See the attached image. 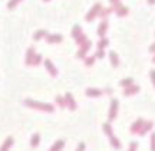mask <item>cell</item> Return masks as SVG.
Instances as JSON below:
<instances>
[{
	"mask_svg": "<svg viewBox=\"0 0 155 151\" xmlns=\"http://www.w3.org/2000/svg\"><path fill=\"white\" fill-rule=\"evenodd\" d=\"M115 114H116V101L112 102V107H111V115H109V117L114 118L115 117Z\"/></svg>",
	"mask_w": 155,
	"mask_h": 151,
	"instance_id": "cell-1",
	"label": "cell"
},
{
	"mask_svg": "<svg viewBox=\"0 0 155 151\" xmlns=\"http://www.w3.org/2000/svg\"><path fill=\"white\" fill-rule=\"evenodd\" d=\"M12 141H13L12 138L6 140V143H4V147H3V150H1V151H6V148H7V147H10V145H12Z\"/></svg>",
	"mask_w": 155,
	"mask_h": 151,
	"instance_id": "cell-3",
	"label": "cell"
},
{
	"mask_svg": "<svg viewBox=\"0 0 155 151\" xmlns=\"http://www.w3.org/2000/svg\"><path fill=\"white\" fill-rule=\"evenodd\" d=\"M37 141H39V137H37V135H34L33 140H32V145H37Z\"/></svg>",
	"mask_w": 155,
	"mask_h": 151,
	"instance_id": "cell-4",
	"label": "cell"
},
{
	"mask_svg": "<svg viewBox=\"0 0 155 151\" xmlns=\"http://www.w3.org/2000/svg\"><path fill=\"white\" fill-rule=\"evenodd\" d=\"M62 147H63V143H62V141H58V143H56V145H53V147H52L50 151H59Z\"/></svg>",
	"mask_w": 155,
	"mask_h": 151,
	"instance_id": "cell-2",
	"label": "cell"
},
{
	"mask_svg": "<svg viewBox=\"0 0 155 151\" xmlns=\"http://www.w3.org/2000/svg\"><path fill=\"white\" fill-rule=\"evenodd\" d=\"M152 151H155V134L152 135Z\"/></svg>",
	"mask_w": 155,
	"mask_h": 151,
	"instance_id": "cell-5",
	"label": "cell"
},
{
	"mask_svg": "<svg viewBox=\"0 0 155 151\" xmlns=\"http://www.w3.org/2000/svg\"><path fill=\"white\" fill-rule=\"evenodd\" d=\"M83 148H85V145H83V144H81V145H79V148H78L76 151H83Z\"/></svg>",
	"mask_w": 155,
	"mask_h": 151,
	"instance_id": "cell-6",
	"label": "cell"
}]
</instances>
